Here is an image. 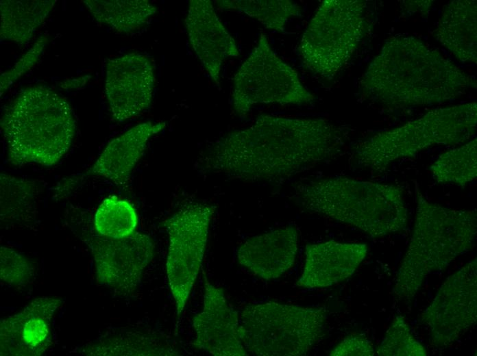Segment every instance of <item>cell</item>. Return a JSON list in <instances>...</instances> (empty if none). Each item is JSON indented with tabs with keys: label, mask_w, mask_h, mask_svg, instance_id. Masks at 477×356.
Masks as SVG:
<instances>
[{
	"label": "cell",
	"mask_w": 477,
	"mask_h": 356,
	"mask_svg": "<svg viewBox=\"0 0 477 356\" xmlns=\"http://www.w3.org/2000/svg\"><path fill=\"white\" fill-rule=\"evenodd\" d=\"M345 140L343 130L323 118L260 115L212 142L197 168L243 181H280L330 160Z\"/></svg>",
	"instance_id": "6da1fadb"
},
{
	"label": "cell",
	"mask_w": 477,
	"mask_h": 356,
	"mask_svg": "<svg viewBox=\"0 0 477 356\" xmlns=\"http://www.w3.org/2000/svg\"><path fill=\"white\" fill-rule=\"evenodd\" d=\"M364 95L393 108L430 105L465 94L469 76L437 50L413 36L387 40L361 81Z\"/></svg>",
	"instance_id": "7a4b0ae2"
},
{
	"label": "cell",
	"mask_w": 477,
	"mask_h": 356,
	"mask_svg": "<svg viewBox=\"0 0 477 356\" xmlns=\"http://www.w3.org/2000/svg\"><path fill=\"white\" fill-rule=\"evenodd\" d=\"M415 224L393 288L397 302L409 301L431 272L443 270L475 245V210L452 209L428 201L415 189Z\"/></svg>",
	"instance_id": "3957f363"
},
{
	"label": "cell",
	"mask_w": 477,
	"mask_h": 356,
	"mask_svg": "<svg viewBox=\"0 0 477 356\" xmlns=\"http://www.w3.org/2000/svg\"><path fill=\"white\" fill-rule=\"evenodd\" d=\"M295 198L305 209L356 227L371 238L399 232L407 225L402 191L393 184L334 176L297 185Z\"/></svg>",
	"instance_id": "277c9868"
},
{
	"label": "cell",
	"mask_w": 477,
	"mask_h": 356,
	"mask_svg": "<svg viewBox=\"0 0 477 356\" xmlns=\"http://www.w3.org/2000/svg\"><path fill=\"white\" fill-rule=\"evenodd\" d=\"M1 127L12 165L51 166L69 150L76 121L66 99L47 86H34L5 110Z\"/></svg>",
	"instance_id": "5b68a950"
},
{
	"label": "cell",
	"mask_w": 477,
	"mask_h": 356,
	"mask_svg": "<svg viewBox=\"0 0 477 356\" xmlns=\"http://www.w3.org/2000/svg\"><path fill=\"white\" fill-rule=\"evenodd\" d=\"M476 123L474 101L433 109L419 118L358 142L352 156L358 166L380 170L435 145L463 143L474 136Z\"/></svg>",
	"instance_id": "8992f818"
},
{
	"label": "cell",
	"mask_w": 477,
	"mask_h": 356,
	"mask_svg": "<svg viewBox=\"0 0 477 356\" xmlns=\"http://www.w3.org/2000/svg\"><path fill=\"white\" fill-rule=\"evenodd\" d=\"M328 315L323 307L275 301L247 305L239 317V335L249 353L302 356L323 340Z\"/></svg>",
	"instance_id": "52a82bcc"
},
{
	"label": "cell",
	"mask_w": 477,
	"mask_h": 356,
	"mask_svg": "<svg viewBox=\"0 0 477 356\" xmlns=\"http://www.w3.org/2000/svg\"><path fill=\"white\" fill-rule=\"evenodd\" d=\"M365 3L326 0L318 7L298 48L304 65L325 77L337 74L358 47L367 29Z\"/></svg>",
	"instance_id": "ba28073f"
},
{
	"label": "cell",
	"mask_w": 477,
	"mask_h": 356,
	"mask_svg": "<svg viewBox=\"0 0 477 356\" xmlns=\"http://www.w3.org/2000/svg\"><path fill=\"white\" fill-rule=\"evenodd\" d=\"M314 96L302 84L297 72L272 50L265 34L233 78L232 106L244 117L258 104L302 105Z\"/></svg>",
	"instance_id": "9c48e42d"
},
{
	"label": "cell",
	"mask_w": 477,
	"mask_h": 356,
	"mask_svg": "<svg viewBox=\"0 0 477 356\" xmlns=\"http://www.w3.org/2000/svg\"><path fill=\"white\" fill-rule=\"evenodd\" d=\"M214 212L212 205L190 202L164 222L169 235L166 271L178 318L199 275Z\"/></svg>",
	"instance_id": "30bf717a"
},
{
	"label": "cell",
	"mask_w": 477,
	"mask_h": 356,
	"mask_svg": "<svg viewBox=\"0 0 477 356\" xmlns=\"http://www.w3.org/2000/svg\"><path fill=\"white\" fill-rule=\"evenodd\" d=\"M477 320V259L450 275L419 316L437 347L452 344Z\"/></svg>",
	"instance_id": "8fae6325"
},
{
	"label": "cell",
	"mask_w": 477,
	"mask_h": 356,
	"mask_svg": "<svg viewBox=\"0 0 477 356\" xmlns=\"http://www.w3.org/2000/svg\"><path fill=\"white\" fill-rule=\"evenodd\" d=\"M104 87L114 120L123 122L139 116L153 99L155 71L151 60L136 52L109 59Z\"/></svg>",
	"instance_id": "7c38bea8"
},
{
	"label": "cell",
	"mask_w": 477,
	"mask_h": 356,
	"mask_svg": "<svg viewBox=\"0 0 477 356\" xmlns=\"http://www.w3.org/2000/svg\"><path fill=\"white\" fill-rule=\"evenodd\" d=\"M166 127L164 121H147L131 127L110 140L88 170L65 179L56 190L60 192L71 191L93 176L104 177L121 188L128 186L149 139Z\"/></svg>",
	"instance_id": "4fadbf2b"
},
{
	"label": "cell",
	"mask_w": 477,
	"mask_h": 356,
	"mask_svg": "<svg viewBox=\"0 0 477 356\" xmlns=\"http://www.w3.org/2000/svg\"><path fill=\"white\" fill-rule=\"evenodd\" d=\"M239 316L223 290L204 275L202 310L193 318V345L215 356L248 355L239 335Z\"/></svg>",
	"instance_id": "5bb4252c"
},
{
	"label": "cell",
	"mask_w": 477,
	"mask_h": 356,
	"mask_svg": "<svg viewBox=\"0 0 477 356\" xmlns=\"http://www.w3.org/2000/svg\"><path fill=\"white\" fill-rule=\"evenodd\" d=\"M90 246L103 281L121 290H132L139 283L154 253L151 238L138 232L123 238L99 235Z\"/></svg>",
	"instance_id": "9a60e30c"
},
{
	"label": "cell",
	"mask_w": 477,
	"mask_h": 356,
	"mask_svg": "<svg viewBox=\"0 0 477 356\" xmlns=\"http://www.w3.org/2000/svg\"><path fill=\"white\" fill-rule=\"evenodd\" d=\"M185 24L194 52L210 77L219 85L224 61L239 55L235 40L210 0L190 1Z\"/></svg>",
	"instance_id": "2e32d148"
},
{
	"label": "cell",
	"mask_w": 477,
	"mask_h": 356,
	"mask_svg": "<svg viewBox=\"0 0 477 356\" xmlns=\"http://www.w3.org/2000/svg\"><path fill=\"white\" fill-rule=\"evenodd\" d=\"M367 252L368 246L363 242L330 240L308 244L303 271L296 285L322 288L339 283L353 275Z\"/></svg>",
	"instance_id": "e0dca14e"
},
{
	"label": "cell",
	"mask_w": 477,
	"mask_h": 356,
	"mask_svg": "<svg viewBox=\"0 0 477 356\" xmlns=\"http://www.w3.org/2000/svg\"><path fill=\"white\" fill-rule=\"evenodd\" d=\"M297 230L288 226L246 240L237 249L240 265L264 280L277 279L294 265L298 250Z\"/></svg>",
	"instance_id": "ac0fdd59"
},
{
	"label": "cell",
	"mask_w": 477,
	"mask_h": 356,
	"mask_svg": "<svg viewBox=\"0 0 477 356\" xmlns=\"http://www.w3.org/2000/svg\"><path fill=\"white\" fill-rule=\"evenodd\" d=\"M476 1L454 0L441 11L434 31L436 39L458 60L476 63Z\"/></svg>",
	"instance_id": "d6986e66"
},
{
	"label": "cell",
	"mask_w": 477,
	"mask_h": 356,
	"mask_svg": "<svg viewBox=\"0 0 477 356\" xmlns=\"http://www.w3.org/2000/svg\"><path fill=\"white\" fill-rule=\"evenodd\" d=\"M55 0H1L0 36L25 44L53 10Z\"/></svg>",
	"instance_id": "ffe728a7"
},
{
	"label": "cell",
	"mask_w": 477,
	"mask_h": 356,
	"mask_svg": "<svg viewBox=\"0 0 477 356\" xmlns=\"http://www.w3.org/2000/svg\"><path fill=\"white\" fill-rule=\"evenodd\" d=\"M97 21L119 33L139 29L157 12L147 0H85L82 1Z\"/></svg>",
	"instance_id": "44dd1931"
},
{
	"label": "cell",
	"mask_w": 477,
	"mask_h": 356,
	"mask_svg": "<svg viewBox=\"0 0 477 356\" xmlns=\"http://www.w3.org/2000/svg\"><path fill=\"white\" fill-rule=\"evenodd\" d=\"M476 138L441 154L430 165L432 178L439 183L465 187L477 176Z\"/></svg>",
	"instance_id": "7402d4cb"
},
{
	"label": "cell",
	"mask_w": 477,
	"mask_h": 356,
	"mask_svg": "<svg viewBox=\"0 0 477 356\" xmlns=\"http://www.w3.org/2000/svg\"><path fill=\"white\" fill-rule=\"evenodd\" d=\"M222 9L243 12L265 27L282 33L290 18L302 14L301 8L289 0L218 1Z\"/></svg>",
	"instance_id": "603a6c76"
},
{
	"label": "cell",
	"mask_w": 477,
	"mask_h": 356,
	"mask_svg": "<svg viewBox=\"0 0 477 356\" xmlns=\"http://www.w3.org/2000/svg\"><path fill=\"white\" fill-rule=\"evenodd\" d=\"M138 218L134 206L128 201L110 196L98 206L94 218L99 235L123 238L135 233Z\"/></svg>",
	"instance_id": "cb8c5ba5"
},
{
	"label": "cell",
	"mask_w": 477,
	"mask_h": 356,
	"mask_svg": "<svg viewBox=\"0 0 477 356\" xmlns=\"http://www.w3.org/2000/svg\"><path fill=\"white\" fill-rule=\"evenodd\" d=\"M379 356H425L427 351L414 338L402 316L394 318L376 351Z\"/></svg>",
	"instance_id": "d4e9b609"
},
{
	"label": "cell",
	"mask_w": 477,
	"mask_h": 356,
	"mask_svg": "<svg viewBox=\"0 0 477 356\" xmlns=\"http://www.w3.org/2000/svg\"><path fill=\"white\" fill-rule=\"evenodd\" d=\"M48 36H40L32 47L23 54L14 66L0 77V94L2 96L21 77L31 70L41 57L48 43Z\"/></svg>",
	"instance_id": "484cf974"
},
{
	"label": "cell",
	"mask_w": 477,
	"mask_h": 356,
	"mask_svg": "<svg viewBox=\"0 0 477 356\" xmlns=\"http://www.w3.org/2000/svg\"><path fill=\"white\" fill-rule=\"evenodd\" d=\"M375 354L372 342L362 335L345 337L330 352L331 356H374Z\"/></svg>",
	"instance_id": "4316f807"
},
{
	"label": "cell",
	"mask_w": 477,
	"mask_h": 356,
	"mask_svg": "<svg viewBox=\"0 0 477 356\" xmlns=\"http://www.w3.org/2000/svg\"><path fill=\"white\" fill-rule=\"evenodd\" d=\"M21 338L29 346L35 347L44 342L49 333V325L39 315H30L22 327Z\"/></svg>",
	"instance_id": "83f0119b"
}]
</instances>
